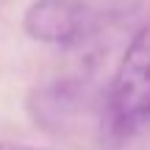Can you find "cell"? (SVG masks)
<instances>
[{"instance_id": "obj_2", "label": "cell", "mask_w": 150, "mask_h": 150, "mask_svg": "<svg viewBox=\"0 0 150 150\" xmlns=\"http://www.w3.org/2000/svg\"><path fill=\"white\" fill-rule=\"evenodd\" d=\"M22 28L31 39L53 47H81L100 28L89 0H36L28 6Z\"/></svg>"}, {"instance_id": "obj_1", "label": "cell", "mask_w": 150, "mask_h": 150, "mask_svg": "<svg viewBox=\"0 0 150 150\" xmlns=\"http://www.w3.org/2000/svg\"><path fill=\"white\" fill-rule=\"evenodd\" d=\"M103 117L120 139L150 125V22L136 31L111 75L103 97Z\"/></svg>"}, {"instance_id": "obj_3", "label": "cell", "mask_w": 150, "mask_h": 150, "mask_svg": "<svg viewBox=\"0 0 150 150\" xmlns=\"http://www.w3.org/2000/svg\"><path fill=\"white\" fill-rule=\"evenodd\" d=\"M0 150H42V147L25 145V142H11V139H0Z\"/></svg>"}]
</instances>
